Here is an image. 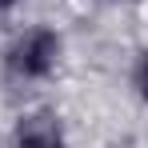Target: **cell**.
Instances as JSON below:
<instances>
[{
    "label": "cell",
    "mask_w": 148,
    "mask_h": 148,
    "mask_svg": "<svg viewBox=\"0 0 148 148\" xmlns=\"http://www.w3.org/2000/svg\"><path fill=\"white\" fill-rule=\"evenodd\" d=\"M56 52H60V40L40 28V32L24 36V44L16 48V68L24 76H48L52 64H56Z\"/></svg>",
    "instance_id": "cell-1"
},
{
    "label": "cell",
    "mask_w": 148,
    "mask_h": 148,
    "mask_svg": "<svg viewBox=\"0 0 148 148\" xmlns=\"http://www.w3.org/2000/svg\"><path fill=\"white\" fill-rule=\"evenodd\" d=\"M16 144H20V148H64L56 116H48V112H32V116H24L20 128H16Z\"/></svg>",
    "instance_id": "cell-2"
},
{
    "label": "cell",
    "mask_w": 148,
    "mask_h": 148,
    "mask_svg": "<svg viewBox=\"0 0 148 148\" xmlns=\"http://www.w3.org/2000/svg\"><path fill=\"white\" fill-rule=\"evenodd\" d=\"M140 88H144V96H148V56L140 60Z\"/></svg>",
    "instance_id": "cell-3"
},
{
    "label": "cell",
    "mask_w": 148,
    "mask_h": 148,
    "mask_svg": "<svg viewBox=\"0 0 148 148\" xmlns=\"http://www.w3.org/2000/svg\"><path fill=\"white\" fill-rule=\"evenodd\" d=\"M12 4H16V0H0V8H12Z\"/></svg>",
    "instance_id": "cell-4"
}]
</instances>
